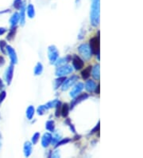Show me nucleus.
Wrapping results in <instances>:
<instances>
[{"instance_id":"nucleus-39","label":"nucleus","mask_w":143,"mask_h":158,"mask_svg":"<svg viewBox=\"0 0 143 158\" xmlns=\"http://www.w3.org/2000/svg\"><path fill=\"white\" fill-rule=\"evenodd\" d=\"M96 94H100V85H98V86H97V89H96Z\"/></svg>"},{"instance_id":"nucleus-24","label":"nucleus","mask_w":143,"mask_h":158,"mask_svg":"<svg viewBox=\"0 0 143 158\" xmlns=\"http://www.w3.org/2000/svg\"><path fill=\"white\" fill-rule=\"evenodd\" d=\"M42 70H43V66H42V65L41 63H37V66L34 69V74L36 75H39L41 74L42 72Z\"/></svg>"},{"instance_id":"nucleus-16","label":"nucleus","mask_w":143,"mask_h":158,"mask_svg":"<svg viewBox=\"0 0 143 158\" xmlns=\"http://www.w3.org/2000/svg\"><path fill=\"white\" fill-rule=\"evenodd\" d=\"M71 61V57L68 55V56H67L66 58H60V59H59L58 61L55 63V65H56V66H62V65H65L66 63H68V62H69Z\"/></svg>"},{"instance_id":"nucleus-4","label":"nucleus","mask_w":143,"mask_h":158,"mask_svg":"<svg viewBox=\"0 0 143 158\" xmlns=\"http://www.w3.org/2000/svg\"><path fill=\"white\" fill-rule=\"evenodd\" d=\"M48 54H49V58L50 60V62L52 63H54L57 61V59L58 58L59 53L57 47L55 46H50L49 47L48 50Z\"/></svg>"},{"instance_id":"nucleus-1","label":"nucleus","mask_w":143,"mask_h":158,"mask_svg":"<svg viewBox=\"0 0 143 158\" xmlns=\"http://www.w3.org/2000/svg\"><path fill=\"white\" fill-rule=\"evenodd\" d=\"M91 21L94 26H97L100 23V0H92Z\"/></svg>"},{"instance_id":"nucleus-29","label":"nucleus","mask_w":143,"mask_h":158,"mask_svg":"<svg viewBox=\"0 0 143 158\" xmlns=\"http://www.w3.org/2000/svg\"><path fill=\"white\" fill-rule=\"evenodd\" d=\"M15 33H16V27H15L14 29H12L11 30H10V32L8 36H7V39H9V40L13 39V38L15 35Z\"/></svg>"},{"instance_id":"nucleus-9","label":"nucleus","mask_w":143,"mask_h":158,"mask_svg":"<svg viewBox=\"0 0 143 158\" xmlns=\"http://www.w3.org/2000/svg\"><path fill=\"white\" fill-rule=\"evenodd\" d=\"M51 141H52V136L50 133H46L44 134L42 140H41V144L43 147H48L49 145L51 143Z\"/></svg>"},{"instance_id":"nucleus-37","label":"nucleus","mask_w":143,"mask_h":158,"mask_svg":"<svg viewBox=\"0 0 143 158\" xmlns=\"http://www.w3.org/2000/svg\"><path fill=\"white\" fill-rule=\"evenodd\" d=\"M53 157H59V156H60L59 152H55L53 154Z\"/></svg>"},{"instance_id":"nucleus-3","label":"nucleus","mask_w":143,"mask_h":158,"mask_svg":"<svg viewBox=\"0 0 143 158\" xmlns=\"http://www.w3.org/2000/svg\"><path fill=\"white\" fill-rule=\"evenodd\" d=\"M79 52L85 60H88L91 58V51L89 46L87 44H82L79 47Z\"/></svg>"},{"instance_id":"nucleus-6","label":"nucleus","mask_w":143,"mask_h":158,"mask_svg":"<svg viewBox=\"0 0 143 158\" xmlns=\"http://www.w3.org/2000/svg\"><path fill=\"white\" fill-rule=\"evenodd\" d=\"M78 80V77L77 76H73L72 78H70L69 79H65V81L63 82V85H62V90L64 91V90H67L69 87H71L73 85L76 81Z\"/></svg>"},{"instance_id":"nucleus-11","label":"nucleus","mask_w":143,"mask_h":158,"mask_svg":"<svg viewBox=\"0 0 143 158\" xmlns=\"http://www.w3.org/2000/svg\"><path fill=\"white\" fill-rule=\"evenodd\" d=\"M7 50L8 51V54H9V55L10 57V58H11V61L13 63H17L18 62V58H17V56H16V54H15V51L14 49H12L10 46H7Z\"/></svg>"},{"instance_id":"nucleus-14","label":"nucleus","mask_w":143,"mask_h":158,"mask_svg":"<svg viewBox=\"0 0 143 158\" xmlns=\"http://www.w3.org/2000/svg\"><path fill=\"white\" fill-rule=\"evenodd\" d=\"M32 152V145L30 142H26L24 145V153L26 156H29Z\"/></svg>"},{"instance_id":"nucleus-15","label":"nucleus","mask_w":143,"mask_h":158,"mask_svg":"<svg viewBox=\"0 0 143 158\" xmlns=\"http://www.w3.org/2000/svg\"><path fill=\"white\" fill-rule=\"evenodd\" d=\"M13 71H14V66L13 65H11L7 69V81L8 84L10 83V81L12 80V78H13Z\"/></svg>"},{"instance_id":"nucleus-28","label":"nucleus","mask_w":143,"mask_h":158,"mask_svg":"<svg viewBox=\"0 0 143 158\" xmlns=\"http://www.w3.org/2000/svg\"><path fill=\"white\" fill-rule=\"evenodd\" d=\"M39 138H40V133H35V134L34 135V137H33V138H32L33 144H34V145L37 144V142L38 141V140H39Z\"/></svg>"},{"instance_id":"nucleus-17","label":"nucleus","mask_w":143,"mask_h":158,"mask_svg":"<svg viewBox=\"0 0 143 158\" xmlns=\"http://www.w3.org/2000/svg\"><path fill=\"white\" fill-rule=\"evenodd\" d=\"M68 112H69V106H68V105L67 104V103H64V104L63 105V106H62V108H61V111H60L62 117L65 118L66 117L68 116Z\"/></svg>"},{"instance_id":"nucleus-31","label":"nucleus","mask_w":143,"mask_h":158,"mask_svg":"<svg viewBox=\"0 0 143 158\" xmlns=\"http://www.w3.org/2000/svg\"><path fill=\"white\" fill-rule=\"evenodd\" d=\"M60 135H59L58 133H57L56 135H55L54 137H52V141H51L52 144L54 145V144L57 143L58 141H59V140H60Z\"/></svg>"},{"instance_id":"nucleus-40","label":"nucleus","mask_w":143,"mask_h":158,"mask_svg":"<svg viewBox=\"0 0 143 158\" xmlns=\"http://www.w3.org/2000/svg\"><path fill=\"white\" fill-rule=\"evenodd\" d=\"M3 87V81H1V79H0V90H2V88Z\"/></svg>"},{"instance_id":"nucleus-23","label":"nucleus","mask_w":143,"mask_h":158,"mask_svg":"<svg viewBox=\"0 0 143 158\" xmlns=\"http://www.w3.org/2000/svg\"><path fill=\"white\" fill-rule=\"evenodd\" d=\"M27 14H28L30 18L34 17V7L33 5L30 4L28 6V8H27Z\"/></svg>"},{"instance_id":"nucleus-30","label":"nucleus","mask_w":143,"mask_h":158,"mask_svg":"<svg viewBox=\"0 0 143 158\" xmlns=\"http://www.w3.org/2000/svg\"><path fill=\"white\" fill-rule=\"evenodd\" d=\"M69 141H70V139H69V138H65V139H63L62 141H58V142H57V145H56V148H57V147L60 146V145H62L67 144L68 142H69Z\"/></svg>"},{"instance_id":"nucleus-20","label":"nucleus","mask_w":143,"mask_h":158,"mask_svg":"<svg viewBox=\"0 0 143 158\" xmlns=\"http://www.w3.org/2000/svg\"><path fill=\"white\" fill-rule=\"evenodd\" d=\"M65 79H66L65 77H62V78H59L55 80V83H54V86L55 87H54V89L57 90L58 87H60V85L64 82V81H65Z\"/></svg>"},{"instance_id":"nucleus-19","label":"nucleus","mask_w":143,"mask_h":158,"mask_svg":"<svg viewBox=\"0 0 143 158\" xmlns=\"http://www.w3.org/2000/svg\"><path fill=\"white\" fill-rule=\"evenodd\" d=\"M34 106H30L28 109H27V111H26V116L28 117L29 120H31L34 117Z\"/></svg>"},{"instance_id":"nucleus-21","label":"nucleus","mask_w":143,"mask_h":158,"mask_svg":"<svg viewBox=\"0 0 143 158\" xmlns=\"http://www.w3.org/2000/svg\"><path fill=\"white\" fill-rule=\"evenodd\" d=\"M20 17H19V14L18 13H15L13 16L12 18L10 19V24H11L12 26H14L18 23V22L19 20Z\"/></svg>"},{"instance_id":"nucleus-13","label":"nucleus","mask_w":143,"mask_h":158,"mask_svg":"<svg viewBox=\"0 0 143 158\" xmlns=\"http://www.w3.org/2000/svg\"><path fill=\"white\" fill-rule=\"evenodd\" d=\"M91 69H92V67L91 66H87V68H85L83 71H82L81 73V75H82V78H83L84 80L87 79L89 77H90V75H91Z\"/></svg>"},{"instance_id":"nucleus-5","label":"nucleus","mask_w":143,"mask_h":158,"mask_svg":"<svg viewBox=\"0 0 143 158\" xmlns=\"http://www.w3.org/2000/svg\"><path fill=\"white\" fill-rule=\"evenodd\" d=\"M73 67L71 66H64L62 67H59L57 71H56V75L57 76H64L66 74H71L73 72Z\"/></svg>"},{"instance_id":"nucleus-36","label":"nucleus","mask_w":143,"mask_h":158,"mask_svg":"<svg viewBox=\"0 0 143 158\" xmlns=\"http://www.w3.org/2000/svg\"><path fill=\"white\" fill-rule=\"evenodd\" d=\"M4 63H5V60H4V58H2V57H0V66H3V65Z\"/></svg>"},{"instance_id":"nucleus-18","label":"nucleus","mask_w":143,"mask_h":158,"mask_svg":"<svg viewBox=\"0 0 143 158\" xmlns=\"http://www.w3.org/2000/svg\"><path fill=\"white\" fill-rule=\"evenodd\" d=\"M92 75L95 79L99 80L100 79V65H96L93 68V72Z\"/></svg>"},{"instance_id":"nucleus-38","label":"nucleus","mask_w":143,"mask_h":158,"mask_svg":"<svg viewBox=\"0 0 143 158\" xmlns=\"http://www.w3.org/2000/svg\"><path fill=\"white\" fill-rule=\"evenodd\" d=\"M5 31H6V30L5 29H3V28H0V34H4L5 33Z\"/></svg>"},{"instance_id":"nucleus-2","label":"nucleus","mask_w":143,"mask_h":158,"mask_svg":"<svg viewBox=\"0 0 143 158\" xmlns=\"http://www.w3.org/2000/svg\"><path fill=\"white\" fill-rule=\"evenodd\" d=\"M90 49L91 51L97 55L98 58L100 59V31L98 32V36L90 40Z\"/></svg>"},{"instance_id":"nucleus-35","label":"nucleus","mask_w":143,"mask_h":158,"mask_svg":"<svg viewBox=\"0 0 143 158\" xmlns=\"http://www.w3.org/2000/svg\"><path fill=\"white\" fill-rule=\"evenodd\" d=\"M5 97H6V93L5 92H3L0 94V103L3 101V100L5 98Z\"/></svg>"},{"instance_id":"nucleus-12","label":"nucleus","mask_w":143,"mask_h":158,"mask_svg":"<svg viewBox=\"0 0 143 158\" xmlns=\"http://www.w3.org/2000/svg\"><path fill=\"white\" fill-rule=\"evenodd\" d=\"M85 88L86 90L88 91V92H93L95 90V89L96 88V84L94 81L92 80H89L87 81L86 82V85H85Z\"/></svg>"},{"instance_id":"nucleus-33","label":"nucleus","mask_w":143,"mask_h":158,"mask_svg":"<svg viewBox=\"0 0 143 158\" xmlns=\"http://www.w3.org/2000/svg\"><path fill=\"white\" fill-rule=\"evenodd\" d=\"M0 47H1V50L6 54V51H5V47H7V43L5 42V41H1L0 42Z\"/></svg>"},{"instance_id":"nucleus-22","label":"nucleus","mask_w":143,"mask_h":158,"mask_svg":"<svg viewBox=\"0 0 143 158\" xmlns=\"http://www.w3.org/2000/svg\"><path fill=\"white\" fill-rule=\"evenodd\" d=\"M45 128H46L47 130H49V131L53 132L54 131V129H55L54 121H47L46 125H45Z\"/></svg>"},{"instance_id":"nucleus-7","label":"nucleus","mask_w":143,"mask_h":158,"mask_svg":"<svg viewBox=\"0 0 143 158\" xmlns=\"http://www.w3.org/2000/svg\"><path fill=\"white\" fill-rule=\"evenodd\" d=\"M73 65L76 70H79L84 67V63L83 62V60H82L80 57H78L77 55H74L73 58Z\"/></svg>"},{"instance_id":"nucleus-25","label":"nucleus","mask_w":143,"mask_h":158,"mask_svg":"<svg viewBox=\"0 0 143 158\" xmlns=\"http://www.w3.org/2000/svg\"><path fill=\"white\" fill-rule=\"evenodd\" d=\"M48 110V109L45 107V106H41L40 107H38L37 109V113L39 115H43L44 113H45Z\"/></svg>"},{"instance_id":"nucleus-10","label":"nucleus","mask_w":143,"mask_h":158,"mask_svg":"<svg viewBox=\"0 0 143 158\" xmlns=\"http://www.w3.org/2000/svg\"><path fill=\"white\" fill-rule=\"evenodd\" d=\"M87 97H88V94H80V96H78L77 97H76L75 100H73V102H72V104H71V109H73L76 104H78V103H80V101L87 99Z\"/></svg>"},{"instance_id":"nucleus-27","label":"nucleus","mask_w":143,"mask_h":158,"mask_svg":"<svg viewBox=\"0 0 143 158\" xmlns=\"http://www.w3.org/2000/svg\"><path fill=\"white\" fill-rule=\"evenodd\" d=\"M58 101L56 99V100H53L52 101H49V103H47V104L45 105V107L47 109H49V108H53V107H55L56 106V105L57 104Z\"/></svg>"},{"instance_id":"nucleus-8","label":"nucleus","mask_w":143,"mask_h":158,"mask_svg":"<svg viewBox=\"0 0 143 158\" xmlns=\"http://www.w3.org/2000/svg\"><path fill=\"white\" fill-rule=\"evenodd\" d=\"M83 89H84V84L81 83V82H79L77 85H76L73 87V90H72L71 93H70V96L72 97H75L76 96H77L80 94Z\"/></svg>"},{"instance_id":"nucleus-32","label":"nucleus","mask_w":143,"mask_h":158,"mask_svg":"<svg viewBox=\"0 0 143 158\" xmlns=\"http://www.w3.org/2000/svg\"><path fill=\"white\" fill-rule=\"evenodd\" d=\"M60 101H58L57 102V104L56 105V106H57V110H56V117H60Z\"/></svg>"},{"instance_id":"nucleus-34","label":"nucleus","mask_w":143,"mask_h":158,"mask_svg":"<svg viewBox=\"0 0 143 158\" xmlns=\"http://www.w3.org/2000/svg\"><path fill=\"white\" fill-rule=\"evenodd\" d=\"M21 0H15L14 2V7L16 8V9H20L21 8Z\"/></svg>"},{"instance_id":"nucleus-26","label":"nucleus","mask_w":143,"mask_h":158,"mask_svg":"<svg viewBox=\"0 0 143 158\" xmlns=\"http://www.w3.org/2000/svg\"><path fill=\"white\" fill-rule=\"evenodd\" d=\"M21 25H24L25 23V6L23 5L22 7H21Z\"/></svg>"}]
</instances>
